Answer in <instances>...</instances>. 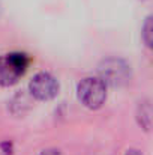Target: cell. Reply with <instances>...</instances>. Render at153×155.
<instances>
[{
    "label": "cell",
    "instance_id": "obj_1",
    "mask_svg": "<svg viewBox=\"0 0 153 155\" xmlns=\"http://www.w3.org/2000/svg\"><path fill=\"white\" fill-rule=\"evenodd\" d=\"M30 57L26 53L12 51L0 56V86H14L26 74Z\"/></svg>",
    "mask_w": 153,
    "mask_h": 155
},
{
    "label": "cell",
    "instance_id": "obj_2",
    "mask_svg": "<svg viewBox=\"0 0 153 155\" xmlns=\"http://www.w3.org/2000/svg\"><path fill=\"white\" fill-rule=\"evenodd\" d=\"M77 97L84 107L96 110L107 100V84L99 77H86L77 86Z\"/></svg>",
    "mask_w": 153,
    "mask_h": 155
},
{
    "label": "cell",
    "instance_id": "obj_3",
    "mask_svg": "<svg viewBox=\"0 0 153 155\" xmlns=\"http://www.w3.org/2000/svg\"><path fill=\"white\" fill-rule=\"evenodd\" d=\"M98 72H99V78L105 84L113 86V87L123 86L131 78L129 65L123 59H117V57L104 59L99 63Z\"/></svg>",
    "mask_w": 153,
    "mask_h": 155
},
{
    "label": "cell",
    "instance_id": "obj_4",
    "mask_svg": "<svg viewBox=\"0 0 153 155\" xmlns=\"http://www.w3.org/2000/svg\"><path fill=\"white\" fill-rule=\"evenodd\" d=\"M59 81L50 72H38L29 83V91L39 101H50L59 94Z\"/></svg>",
    "mask_w": 153,
    "mask_h": 155
},
{
    "label": "cell",
    "instance_id": "obj_5",
    "mask_svg": "<svg viewBox=\"0 0 153 155\" xmlns=\"http://www.w3.org/2000/svg\"><path fill=\"white\" fill-rule=\"evenodd\" d=\"M137 119L138 124L144 128L149 130L150 128V122H152V107L149 101H143L138 104V110H137Z\"/></svg>",
    "mask_w": 153,
    "mask_h": 155
},
{
    "label": "cell",
    "instance_id": "obj_6",
    "mask_svg": "<svg viewBox=\"0 0 153 155\" xmlns=\"http://www.w3.org/2000/svg\"><path fill=\"white\" fill-rule=\"evenodd\" d=\"M141 38L144 41V44L150 48L153 42V24H152V15H149L141 27Z\"/></svg>",
    "mask_w": 153,
    "mask_h": 155
},
{
    "label": "cell",
    "instance_id": "obj_7",
    "mask_svg": "<svg viewBox=\"0 0 153 155\" xmlns=\"http://www.w3.org/2000/svg\"><path fill=\"white\" fill-rule=\"evenodd\" d=\"M39 155H62V154H60V151H59V149L51 148V149H45V151H42Z\"/></svg>",
    "mask_w": 153,
    "mask_h": 155
},
{
    "label": "cell",
    "instance_id": "obj_8",
    "mask_svg": "<svg viewBox=\"0 0 153 155\" xmlns=\"http://www.w3.org/2000/svg\"><path fill=\"white\" fill-rule=\"evenodd\" d=\"M125 155H143V154H141L138 149H129V151H128Z\"/></svg>",
    "mask_w": 153,
    "mask_h": 155
}]
</instances>
